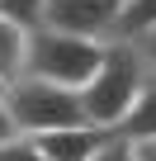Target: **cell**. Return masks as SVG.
I'll use <instances>...</instances> for the list:
<instances>
[{
    "mask_svg": "<svg viewBox=\"0 0 156 161\" xmlns=\"http://www.w3.org/2000/svg\"><path fill=\"white\" fill-rule=\"evenodd\" d=\"M142 76H147V57L132 47V43H109L104 47V62L95 66V76L81 86V109H85V123L90 128H104V133H118L137 90H142Z\"/></svg>",
    "mask_w": 156,
    "mask_h": 161,
    "instance_id": "6da1fadb",
    "label": "cell"
},
{
    "mask_svg": "<svg viewBox=\"0 0 156 161\" xmlns=\"http://www.w3.org/2000/svg\"><path fill=\"white\" fill-rule=\"evenodd\" d=\"M104 47L109 43H95V38H76V33H62V29H29L24 38V66L19 76H33V80H52V86H66V90H81L85 80L95 76V66L104 62Z\"/></svg>",
    "mask_w": 156,
    "mask_h": 161,
    "instance_id": "7a4b0ae2",
    "label": "cell"
},
{
    "mask_svg": "<svg viewBox=\"0 0 156 161\" xmlns=\"http://www.w3.org/2000/svg\"><path fill=\"white\" fill-rule=\"evenodd\" d=\"M5 104L10 119L24 137L38 133H62V128H81L85 109H81V90L52 86V80H33V76H14L5 86Z\"/></svg>",
    "mask_w": 156,
    "mask_h": 161,
    "instance_id": "3957f363",
    "label": "cell"
},
{
    "mask_svg": "<svg viewBox=\"0 0 156 161\" xmlns=\"http://www.w3.org/2000/svg\"><path fill=\"white\" fill-rule=\"evenodd\" d=\"M128 0H47L43 5V24L76 33V38H95V43H114L118 38V19H123Z\"/></svg>",
    "mask_w": 156,
    "mask_h": 161,
    "instance_id": "277c9868",
    "label": "cell"
},
{
    "mask_svg": "<svg viewBox=\"0 0 156 161\" xmlns=\"http://www.w3.org/2000/svg\"><path fill=\"white\" fill-rule=\"evenodd\" d=\"M100 137H104V128L81 123V128H62V133H38L33 142L43 147L47 161H90V152L100 147Z\"/></svg>",
    "mask_w": 156,
    "mask_h": 161,
    "instance_id": "5b68a950",
    "label": "cell"
},
{
    "mask_svg": "<svg viewBox=\"0 0 156 161\" xmlns=\"http://www.w3.org/2000/svg\"><path fill=\"white\" fill-rule=\"evenodd\" d=\"M118 133L132 137V142H156V66L151 62H147L142 90H137V100H132V109H128V119H123Z\"/></svg>",
    "mask_w": 156,
    "mask_h": 161,
    "instance_id": "8992f818",
    "label": "cell"
},
{
    "mask_svg": "<svg viewBox=\"0 0 156 161\" xmlns=\"http://www.w3.org/2000/svg\"><path fill=\"white\" fill-rule=\"evenodd\" d=\"M24 38H29V29H19L14 19H5L0 14V80H10L19 76V66H24Z\"/></svg>",
    "mask_w": 156,
    "mask_h": 161,
    "instance_id": "52a82bcc",
    "label": "cell"
},
{
    "mask_svg": "<svg viewBox=\"0 0 156 161\" xmlns=\"http://www.w3.org/2000/svg\"><path fill=\"white\" fill-rule=\"evenodd\" d=\"M147 29H156V0H128V5H123V19H118V38H114V43H132V38H142Z\"/></svg>",
    "mask_w": 156,
    "mask_h": 161,
    "instance_id": "ba28073f",
    "label": "cell"
},
{
    "mask_svg": "<svg viewBox=\"0 0 156 161\" xmlns=\"http://www.w3.org/2000/svg\"><path fill=\"white\" fill-rule=\"evenodd\" d=\"M90 161H142V156H137V142H132V137H123V133H104L100 147L90 152Z\"/></svg>",
    "mask_w": 156,
    "mask_h": 161,
    "instance_id": "9c48e42d",
    "label": "cell"
},
{
    "mask_svg": "<svg viewBox=\"0 0 156 161\" xmlns=\"http://www.w3.org/2000/svg\"><path fill=\"white\" fill-rule=\"evenodd\" d=\"M43 5L47 0H0V14L14 19L19 29H38L43 24Z\"/></svg>",
    "mask_w": 156,
    "mask_h": 161,
    "instance_id": "30bf717a",
    "label": "cell"
},
{
    "mask_svg": "<svg viewBox=\"0 0 156 161\" xmlns=\"http://www.w3.org/2000/svg\"><path fill=\"white\" fill-rule=\"evenodd\" d=\"M0 161H47L43 156V147L33 142V137H10V142H0Z\"/></svg>",
    "mask_w": 156,
    "mask_h": 161,
    "instance_id": "8fae6325",
    "label": "cell"
},
{
    "mask_svg": "<svg viewBox=\"0 0 156 161\" xmlns=\"http://www.w3.org/2000/svg\"><path fill=\"white\" fill-rule=\"evenodd\" d=\"M10 137H19V128H14V119H10V104H5V90H0V142H10Z\"/></svg>",
    "mask_w": 156,
    "mask_h": 161,
    "instance_id": "7c38bea8",
    "label": "cell"
},
{
    "mask_svg": "<svg viewBox=\"0 0 156 161\" xmlns=\"http://www.w3.org/2000/svg\"><path fill=\"white\" fill-rule=\"evenodd\" d=\"M132 47H137V52H142V57H147V62L156 66V29H147L142 38H132Z\"/></svg>",
    "mask_w": 156,
    "mask_h": 161,
    "instance_id": "4fadbf2b",
    "label": "cell"
},
{
    "mask_svg": "<svg viewBox=\"0 0 156 161\" xmlns=\"http://www.w3.org/2000/svg\"><path fill=\"white\" fill-rule=\"evenodd\" d=\"M137 156L142 161H156V142H137Z\"/></svg>",
    "mask_w": 156,
    "mask_h": 161,
    "instance_id": "5bb4252c",
    "label": "cell"
},
{
    "mask_svg": "<svg viewBox=\"0 0 156 161\" xmlns=\"http://www.w3.org/2000/svg\"><path fill=\"white\" fill-rule=\"evenodd\" d=\"M0 90H5V80H0Z\"/></svg>",
    "mask_w": 156,
    "mask_h": 161,
    "instance_id": "9a60e30c",
    "label": "cell"
}]
</instances>
